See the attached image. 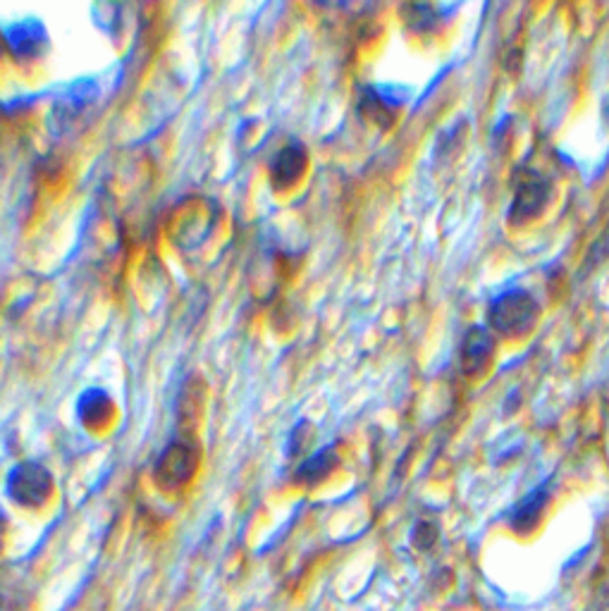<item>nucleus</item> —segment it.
Returning <instances> with one entry per match:
<instances>
[{"label":"nucleus","mask_w":609,"mask_h":611,"mask_svg":"<svg viewBox=\"0 0 609 611\" xmlns=\"http://www.w3.org/2000/svg\"><path fill=\"white\" fill-rule=\"evenodd\" d=\"M199 464L201 444L196 442L194 432L184 430L182 435L172 437L163 447V452L158 454L156 464H153V483L165 492L180 490V487L192 483Z\"/></svg>","instance_id":"obj_1"},{"label":"nucleus","mask_w":609,"mask_h":611,"mask_svg":"<svg viewBox=\"0 0 609 611\" xmlns=\"http://www.w3.org/2000/svg\"><path fill=\"white\" fill-rule=\"evenodd\" d=\"M538 313V301L526 289H507L490 301L488 325L504 337H519L535 325Z\"/></svg>","instance_id":"obj_2"},{"label":"nucleus","mask_w":609,"mask_h":611,"mask_svg":"<svg viewBox=\"0 0 609 611\" xmlns=\"http://www.w3.org/2000/svg\"><path fill=\"white\" fill-rule=\"evenodd\" d=\"M53 473L39 461H22L12 468L5 492L24 509H39L53 495Z\"/></svg>","instance_id":"obj_3"},{"label":"nucleus","mask_w":609,"mask_h":611,"mask_svg":"<svg viewBox=\"0 0 609 611\" xmlns=\"http://www.w3.org/2000/svg\"><path fill=\"white\" fill-rule=\"evenodd\" d=\"M552 184L547 177L540 175L535 170H519L514 180V201L509 208V220L514 225L535 218V215L543 213V208L550 201Z\"/></svg>","instance_id":"obj_4"},{"label":"nucleus","mask_w":609,"mask_h":611,"mask_svg":"<svg viewBox=\"0 0 609 611\" xmlns=\"http://www.w3.org/2000/svg\"><path fill=\"white\" fill-rule=\"evenodd\" d=\"M492 356H495V337H492L490 327L471 325L461 337L459 347V366L466 378H478L485 368L490 366Z\"/></svg>","instance_id":"obj_5"},{"label":"nucleus","mask_w":609,"mask_h":611,"mask_svg":"<svg viewBox=\"0 0 609 611\" xmlns=\"http://www.w3.org/2000/svg\"><path fill=\"white\" fill-rule=\"evenodd\" d=\"M306 165H309V153L301 141H289L275 153L268 165V180L275 191H287L304 177Z\"/></svg>","instance_id":"obj_6"},{"label":"nucleus","mask_w":609,"mask_h":611,"mask_svg":"<svg viewBox=\"0 0 609 611\" xmlns=\"http://www.w3.org/2000/svg\"><path fill=\"white\" fill-rule=\"evenodd\" d=\"M8 51L20 60H32L48 46V34L39 20H24L10 24L3 32Z\"/></svg>","instance_id":"obj_7"},{"label":"nucleus","mask_w":609,"mask_h":611,"mask_svg":"<svg viewBox=\"0 0 609 611\" xmlns=\"http://www.w3.org/2000/svg\"><path fill=\"white\" fill-rule=\"evenodd\" d=\"M402 101L392 98V89L387 86H364L359 96V113L375 122L380 129H390L397 120V110Z\"/></svg>","instance_id":"obj_8"},{"label":"nucleus","mask_w":609,"mask_h":611,"mask_svg":"<svg viewBox=\"0 0 609 611\" xmlns=\"http://www.w3.org/2000/svg\"><path fill=\"white\" fill-rule=\"evenodd\" d=\"M337 464H340V454H337L335 444H325V447L316 449L309 459H304L294 473L297 483L301 485H318L323 483L328 475L335 471Z\"/></svg>","instance_id":"obj_9"},{"label":"nucleus","mask_w":609,"mask_h":611,"mask_svg":"<svg viewBox=\"0 0 609 611\" xmlns=\"http://www.w3.org/2000/svg\"><path fill=\"white\" fill-rule=\"evenodd\" d=\"M77 416L84 425H103L113 416V399L101 387H91L77 401Z\"/></svg>","instance_id":"obj_10"},{"label":"nucleus","mask_w":609,"mask_h":611,"mask_svg":"<svg viewBox=\"0 0 609 611\" xmlns=\"http://www.w3.org/2000/svg\"><path fill=\"white\" fill-rule=\"evenodd\" d=\"M545 504H547V487L545 485L535 487L531 495H526L519 504H516L512 516H509V526H512L516 533H528V530H533L538 526Z\"/></svg>","instance_id":"obj_11"},{"label":"nucleus","mask_w":609,"mask_h":611,"mask_svg":"<svg viewBox=\"0 0 609 611\" xmlns=\"http://www.w3.org/2000/svg\"><path fill=\"white\" fill-rule=\"evenodd\" d=\"M404 20H406V24H409L411 32L426 34V32H435V29H438L440 12H438V8H435V5L411 3L404 8Z\"/></svg>","instance_id":"obj_12"},{"label":"nucleus","mask_w":609,"mask_h":611,"mask_svg":"<svg viewBox=\"0 0 609 611\" xmlns=\"http://www.w3.org/2000/svg\"><path fill=\"white\" fill-rule=\"evenodd\" d=\"M438 538H440V530L430 521H418L414 530H411V545L421 549V552H428V549L438 542Z\"/></svg>","instance_id":"obj_13"},{"label":"nucleus","mask_w":609,"mask_h":611,"mask_svg":"<svg viewBox=\"0 0 609 611\" xmlns=\"http://www.w3.org/2000/svg\"><path fill=\"white\" fill-rule=\"evenodd\" d=\"M311 437V423L309 421H299L294 425V430L289 432V442H287V454L289 456H299L304 452L306 442Z\"/></svg>","instance_id":"obj_14"}]
</instances>
